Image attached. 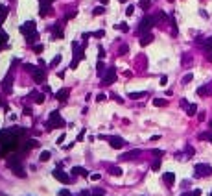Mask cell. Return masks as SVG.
Listing matches in <instances>:
<instances>
[{
    "label": "cell",
    "instance_id": "680465c9",
    "mask_svg": "<svg viewBox=\"0 0 212 196\" xmlns=\"http://www.w3.org/2000/svg\"><path fill=\"white\" fill-rule=\"evenodd\" d=\"M207 59H208V61L212 63V54H208V56H207Z\"/></svg>",
    "mask_w": 212,
    "mask_h": 196
},
{
    "label": "cell",
    "instance_id": "484cf974",
    "mask_svg": "<svg viewBox=\"0 0 212 196\" xmlns=\"http://www.w3.org/2000/svg\"><path fill=\"white\" fill-rule=\"evenodd\" d=\"M8 17V9L6 8H2L0 9V28H2V22H4V19Z\"/></svg>",
    "mask_w": 212,
    "mask_h": 196
},
{
    "label": "cell",
    "instance_id": "816d5d0a",
    "mask_svg": "<svg viewBox=\"0 0 212 196\" xmlns=\"http://www.w3.org/2000/svg\"><path fill=\"white\" fill-rule=\"evenodd\" d=\"M65 137H66V135H65V133H61V135L57 137V142H63V141H65Z\"/></svg>",
    "mask_w": 212,
    "mask_h": 196
},
{
    "label": "cell",
    "instance_id": "6da1fadb",
    "mask_svg": "<svg viewBox=\"0 0 212 196\" xmlns=\"http://www.w3.org/2000/svg\"><path fill=\"white\" fill-rule=\"evenodd\" d=\"M6 165H8V166L13 170V172H15L19 178H24V176H26L24 168H22V163H20V157H19L17 154H9V157H8Z\"/></svg>",
    "mask_w": 212,
    "mask_h": 196
},
{
    "label": "cell",
    "instance_id": "94428289",
    "mask_svg": "<svg viewBox=\"0 0 212 196\" xmlns=\"http://www.w3.org/2000/svg\"><path fill=\"white\" fill-rule=\"evenodd\" d=\"M210 130H212V120H210Z\"/></svg>",
    "mask_w": 212,
    "mask_h": 196
},
{
    "label": "cell",
    "instance_id": "ab89813d",
    "mask_svg": "<svg viewBox=\"0 0 212 196\" xmlns=\"http://www.w3.org/2000/svg\"><path fill=\"white\" fill-rule=\"evenodd\" d=\"M184 196H201V191H199V189H196V191L188 192V194H184Z\"/></svg>",
    "mask_w": 212,
    "mask_h": 196
},
{
    "label": "cell",
    "instance_id": "7bdbcfd3",
    "mask_svg": "<svg viewBox=\"0 0 212 196\" xmlns=\"http://www.w3.org/2000/svg\"><path fill=\"white\" fill-rule=\"evenodd\" d=\"M98 58H100V59H103V58H105V50H103L102 46L98 48Z\"/></svg>",
    "mask_w": 212,
    "mask_h": 196
},
{
    "label": "cell",
    "instance_id": "f5cc1de1",
    "mask_svg": "<svg viewBox=\"0 0 212 196\" xmlns=\"http://www.w3.org/2000/svg\"><path fill=\"white\" fill-rule=\"evenodd\" d=\"M127 50H129V48H127V46H126V44H124V46H122V48H120V54H126V52H127Z\"/></svg>",
    "mask_w": 212,
    "mask_h": 196
},
{
    "label": "cell",
    "instance_id": "277c9868",
    "mask_svg": "<svg viewBox=\"0 0 212 196\" xmlns=\"http://www.w3.org/2000/svg\"><path fill=\"white\" fill-rule=\"evenodd\" d=\"M54 126H59V128L65 126V120H63V117H61L59 111H52L50 113V122L46 124V130H52Z\"/></svg>",
    "mask_w": 212,
    "mask_h": 196
},
{
    "label": "cell",
    "instance_id": "6f0895ef",
    "mask_svg": "<svg viewBox=\"0 0 212 196\" xmlns=\"http://www.w3.org/2000/svg\"><path fill=\"white\" fill-rule=\"evenodd\" d=\"M79 196H89V191H81V194Z\"/></svg>",
    "mask_w": 212,
    "mask_h": 196
},
{
    "label": "cell",
    "instance_id": "5bb4252c",
    "mask_svg": "<svg viewBox=\"0 0 212 196\" xmlns=\"http://www.w3.org/2000/svg\"><path fill=\"white\" fill-rule=\"evenodd\" d=\"M162 180H164V183H166V185H172V183L175 181V174H173V172H164Z\"/></svg>",
    "mask_w": 212,
    "mask_h": 196
},
{
    "label": "cell",
    "instance_id": "f6af8a7d",
    "mask_svg": "<svg viewBox=\"0 0 212 196\" xmlns=\"http://www.w3.org/2000/svg\"><path fill=\"white\" fill-rule=\"evenodd\" d=\"M33 50H35L37 54H41V52H42V44H35V46H33Z\"/></svg>",
    "mask_w": 212,
    "mask_h": 196
},
{
    "label": "cell",
    "instance_id": "7402d4cb",
    "mask_svg": "<svg viewBox=\"0 0 212 196\" xmlns=\"http://www.w3.org/2000/svg\"><path fill=\"white\" fill-rule=\"evenodd\" d=\"M196 111H197V106H196V104H188V107H186V113H188V115L194 117Z\"/></svg>",
    "mask_w": 212,
    "mask_h": 196
},
{
    "label": "cell",
    "instance_id": "83f0119b",
    "mask_svg": "<svg viewBox=\"0 0 212 196\" xmlns=\"http://www.w3.org/2000/svg\"><path fill=\"white\" fill-rule=\"evenodd\" d=\"M37 67L35 65H32V63H24V70L26 72H30V74H33V70H35Z\"/></svg>",
    "mask_w": 212,
    "mask_h": 196
},
{
    "label": "cell",
    "instance_id": "681fc988",
    "mask_svg": "<svg viewBox=\"0 0 212 196\" xmlns=\"http://www.w3.org/2000/svg\"><path fill=\"white\" fill-rule=\"evenodd\" d=\"M120 30H122V32H127V30H129V28H127V24H124V22H122V24H120Z\"/></svg>",
    "mask_w": 212,
    "mask_h": 196
},
{
    "label": "cell",
    "instance_id": "4316f807",
    "mask_svg": "<svg viewBox=\"0 0 212 196\" xmlns=\"http://www.w3.org/2000/svg\"><path fill=\"white\" fill-rule=\"evenodd\" d=\"M138 6L142 8V9H148V8L151 6V0H140V2H138Z\"/></svg>",
    "mask_w": 212,
    "mask_h": 196
},
{
    "label": "cell",
    "instance_id": "7c38bea8",
    "mask_svg": "<svg viewBox=\"0 0 212 196\" xmlns=\"http://www.w3.org/2000/svg\"><path fill=\"white\" fill-rule=\"evenodd\" d=\"M32 76H33V82H35V83H41V82H44V78H46V74H44V70H42L41 67L33 70V74H32Z\"/></svg>",
    "mask_w": 212,
    "mask_h": 196
},
{
    "label": "cell",
    "instance_id": "d6a6232c",
    "mask_svg": "<svg viewBox=\"0 0 212 196\" xmlns=\"http://www.w3.org/2000/svg\"><path fill=\"white\" fill-rule=\"evenodd\" d=\"M103 11H105V8H103V6H96V8H94V11H92V13H94V15H102Z\"/></svg>",
    "mask_w": 212,
    "mask_h": 196
},
{
    "label": "cell",
    "instance_id": "30bf717a",
    "mask_svg": "<svg viewBox=\"0 0 212 196\" xmlns=\"http://www.w3.org/2000/svg\"><path fill=\"white\" fill-rule=\"evenodd\" d=\"M52 176H54V178H56L57 181H61V183H65V185H66V183L70 181V178H68V174H66V172H63V170H59V168H56V170H54V172H52Z\"/></svg>",
    "mask_w": 212,
    "mask_h": 196
},
{
    "label": "cell",
    "instance_id": "836d02e7",
    "mask_svg": "<svg viewBox=\"0 0 212 196\" xmlns=\"http://www.w3.org/2000/svg\"><path fill=\"white\" fill-rule=\"evenodd\" d=\"M201 44L207 48V50H212V39H207V41H203Z\"/></svg>",
    "mask_w": 212,
    "mask_h": 196
},
{
    "label": "cell",
    "instance_id": "9a60e30c",
    "mask_svg": "<svg viewBox=\"0 0 212 196\" xmlns=\"http://www.w3.org/2000/svg\"><path fill=\"white\" fill-rule=\"evenodd\" d=\"M32 98H33L35 104H42V102H44V94H41V93H37V91L32 93Z\"/></svg>",
    "mask_w": 212,
    "mask_h": 196
},
{
    "label": "cell",
    "instance_id": "f35d334b",
    "mask_svg": "<svg viewBox=\"0 0 212 196\" xmlns=\"http://www.w3.org/2000/svg\"><path fill=\"white\" fill-rule=\"evenodd\" d=\"M92 196H105V192H103L102 189H94V191H92Z\"/></svg>",
    "mask_w": 212,
    "mask_h": 196
},
{
    "label": "cell",
    "instance_id": "8d00e7d4",
    "mask_svg": "<svg viewBox=\"0 0 212 196\" xmlns=\"http://www.w3.org/2000/svg\"><path fill=\"white\" fill-rule=\"evenodd\" d=\"M57 196H72V194H70V191H68V189H61V191L57 192Z\"/></svg>",
    "mask_w": 212,
    "mask_h": 196
},
{
    "label": "cell",
    "instance_id": "ffe728a7",
    "mask_svg": "<svg viewBox=\"0 0 212 196\" xmlns=\"http://www.w3.org/2000/svg\"><path fill=\"white\" fill-rule=\"evenodd\" d=\"M39 146V141L37 139H30V141H26V150H30V148H37Z\"/></svg>",
    "mask_w": 212,
    "mask_h": 196
},
{
    "label": "cell",
    "instance_id": "4dcf8cb0",
    "mask_svg": "<svg viewBox=\"0 0 212 196\" xmlns=\"http://www.w3.org/2000/svg\"><path fill=\"white\" fill-rule=\"evenodd\" d=\"M153 106H166V100H162V98H155V100H153Z\"/></svg>",
    "mask_w": 212,
    "mask_h": 196
},
{
    "label": "cell",
    "instance_id": "2e32d148",
    "mask_svg": "<svg viewBox=\"0 0 212 196\" xmlns=\"http://www.w3.org/2000/svg\"><path fill=\"white\" fill-rule=\"evenodd\" d=\"M107 72V68H105V65L102 63V61H98V65H96V74L100 76V78H103V74Z\"/></svg>",
    "mask_w": 212,
    "mask_h": 196
},
{
    "label": "cell",
    "instance_id": "db71d44e",
    "mask_svg": "<svg viewBox=\"0 0 212 196\" xmlns=\"http://www.w3.org/2000/svg\"><path fill=\"white\" fill-rule=\"evenodd\" d=\"M39 2H41V4H48V6H50V4L54 2V0H39Z\"/></svg>",
    "mask_w": 212,
    "mask_h": 196
},
{
    "label": "cell",
    "instance_id": "91938a15",
    "mask_svg": "<svg viewBox=\"0 0 212 196\" xmlns=\"http://www.w3.org/2000/svg\"><path fill=\"white\" fill-rule=\"evenodd\" d=\"M100 2H102V4H107V2H109V0H100Z\"/></svg>",
    "mask_w": 212,
    "mask_h": 196
},
{
    "label": "cell",
    "instance_id": "8992f818",
    "mask_svg": "<svg viewBox=\"0 0 212 196\" xmlns=\"http://www.w3.org/2000/svg\"><path fill=\"white\" fill-rule=\"evenodd\" d=\"M194 170H196V176H197V178H203V176L212 174V166H208V165H205V163H197Z\"/></svg>",
    "mask_w": 212,
    "mask_h": 196
},
{
    "label": "cell",
    "instance_id": "f1b7e54d",
    "mask_svg": "<svg viewBox=\"0 0 212 196\" xmlns=\"http://www.w3.org/2000/svg\"><path fill=\"white\" fill-rule=\"evenodd\" d=\"M111 174H113V176H122V168H120V166H113V168H111Z\"/></svg>",
    "mask_w": 212,
    "mask_h": 196
},
{
    "label": "cell",
    "instance_id": "d6986e66",
    "mask_svg": "<svg viewBox=\"0 0 212 196\" xmlns=\"http://www.w3.org/2000/svg\"><path fill=\"white\" fill-rule=\"evenodd\" d=\"M138 156H140V150H131V152L124 154L122 159H135V157H138Z\"/></svg>",
    "mask_w": 212,
    "mask_h": 196
},
{
    "label": "cell",
    "instance_id": "44dd1931",
    "mask_svg": "<svg viewBox=\"0 0 212 196\" xmlns=\"http://www.w3.org/2000/svg\"><path fill=\"white\" fill-rule=\"evenodd\" d=\"M8 39H9V35L2 30V28H0V46H2V44H6L8 43Z\"/></svg>",
    "mask_w": 212,
    "mask_h": 196
},
{
    "label": "cell",
    "instance_id": "be15d7a7",
    "mask_svg": "<svg viewBox=\"0 0 212 196\" xmlns=\"http://www.w3.org/2000/svg\"><path fill=\"white\" fill-rule=\"evenodd\" d=\"M210 39H212V37H210Z\"/></svg>",
    "mask_w": 212,
    "mask_h": 196
},
{
    "label": "cell",
    "instance_id": "603a6c76",
    "mask_svg": "<svg viewBox=\"0 0 212 196\" xmlns=\"http://www.w3.org/2000/svg\"><path fill=\"white\" fill-rule=\"evenodd\" d=\"M146 93L144 91H138V93H129V98H133V100H138V98H142Z\"/></svg>",
    "mask_w": 212,
    "mask_h": 196
},
{
    "label": "cell",
    "instance_id": "d590c367",
    "mask_svg": "<svg viewBox=\"0 0 212 196\" xmlns=\"http://www.w3.org/2000/svg\"><path fill=\"white\" fill-rule=\"evenodd\" d=\"M192 78H194V76L190 74V72H188V74H186V76L183 78V83H184V85H186V83H190V82H192Z\"/></svg>",
    "mask_w": 212,
    "mask_h": 196
},
{
    "label": "cell",
    "instance_id": "b9f144b4",
    "mask_svg": "<svg viewBox=\"0 0 212 196\" xmlns=\"http://www.w3.org/2000/svg\"><path fill=\"white\" fill-rule=\"evenodd\" d=\"M151 168H153V170H159V168H160V159H157V161H153V165H151Z\"/></svg>",
    "mask_w": 212,
    "mask_h": 196
},
{
    "label": "cell",
    "instance_id": "5b68a950",
    "mask_svg": "<svg viewBox=\"0 0 212 196\" xmlns=\"http://www.w3.org/2000/svg\"><path fill=\"white\" fill-rule=\"evenodd\" d=\"M72 48H74V61L70 63V68H76V67L79 65V61H81V58H83L85 54H83V50L79 48V44H78V43H72Z\"/></svg>",
    "mask_w": 212,
    "mask_h": 196
},
{
    "label": "cell",
    "instance_id": "cb8c5ba5",
    "mask_svg": "<svg viewBox=\"0 0 212 196\" xmlns=\"http://www.w3.org/2000/svg\"><path fill=\"white\" fill-rule=\"evenodd\" d=\"M48 9H50V6H48V4H41V9H39V15H41V17H44L46 13H48Z\"/></svg>",
    "mask_w": 212,
    "mask_h": 196
},
{
    "label": "cell",
    "instance_id": "3957f363",
    "mask_svg": "<svg viewBox=\"0 0 212 196\" xmlns=\"http://www.w3.org/2000/svg\"><path fill=\"white\" fill-rule=\"evenodd\" d=\"M155 17H144L142 20H140L138 24V33L140 35H144V33H150V30L153 28V24H155Z\"/></svg>",
    "mask_w": 212,
    "mask_h": 196
},
{
    "label": "cell",
    "instance_id": "9f6ffc18",
    "mask_svg": "<svg viewBox=\"0 0 212 196\" xmlns=\"http://www.w3.org/2000/svg\"><path fill=\"white\" fill-rule=\"evenodd\" d=\"M83 137H85V130H83V131H81V133H79V135H78V141H81V139H83Z\"/></svg>",
    "mask_w": 212,
    "mask_h": 196
},
{
    "label": "cell",
    "instance_id": "f546056e",
    "mask_svg": "<svg viewBox=\"0 0 212 196\" xmlns=\"http://www.w3.org/2000/svg\"><path fill=\"white\" fill-rule=\"evenodd\" d=\"M35 39H37V33H32V35H26V43H28V44H33V43H35Z\"/></svg>",
    "mask_w": 212,
    "mask_h": 196
},
{
    "label": "cell",
    "instance_id": "74e56055",
    "mask_svg": "<svg viewBox=\"0 0 212 196\" xmlns=\"http://www.w3.org/2000/svg\"><path fill=\"white\" fill-rule=\"evenodd\" d=\"M199 139H208V141L212 142V133H210V131H207V133H201V135H199Z\"/></svg>",
    "mask_w": 212,
    "mask_h": 196
},
{
    "label": "cell",
    "instance_id": "ee69618b",
    "mask_svg": "<svg viewBox=\"0 0 212 196\" xmlns=\"http://www.w3.org/2000/svg\"><path fill=\"white\" fill-rule=\"evenodd\" d=\"M133 11H135L133 6H127V8H126V15H133Z\"/></svg>",
    "mask_w": 212,
    "mask_h": 196
},
{
    "label": "cell",
    "instance_id": "60d3db41",
    "mask_svg": "<svg viewBox=\"0 0 212 196\" xmlns=\"http://www.w3.org/2000/svg\"><path fill=\"white\" fill-rule=\"evenodd\" d=\"M96 100H98V102H105V100H107V96H105L103 93H100V94L96 96Z\"/></svg>",
    "mask_w": 212,
    "mask_h": 196
},
{
    "label": "cell",
    "instance_id": "1f68e13d",
    "mask_svg": "<svg viewBox=\"0 0 212 196\" xmlns=\"http://www.w3.org/2000/svg\"><path fill=\"white\" fill-rule=\"evenodd\" d=\"M208 93H210V87H199L197 89V94H201V96L203 94H208Z\"/></svg>",
    "mask_w": 212,
    "mask_h": 196
},
{
    "label": "cell",
    "instance_id": "f907efd6",
    "mask_svg": "<svg viewBox=\"0 0 212 196\" xmlns=\"http://www.w3.org/2000/svg\"><path fill=\"white\" fill-rule=\"evenodd\" d=\"M22 113H24V115H28V117H30V115H32V109H30V107H24V111H22Z\"/></svg>",
    "mask_w": 212,
    "mask_h": 196
},
{
    "label": "cell",
    "instance_id": "e0dca14e",
    "mask_svg": "<svg viewBox=\"0 0 212 196\" xmlns=\"http://www.w3.org/2000/svg\"><path fill=\"white\" fill-rule=\"evenodd\" d=\"M153 41V35L151 33H144L142 37H140V44H142V46H146V44H150Z\"/></svg>",
    "mask_w": 212,
    "mask_h": 196
},
{
    "label": "cell",
    "instance_id": "6125c7cd",
    "mask_svg": "<svg viewBox=\"0 0 212 196\" xmlns=\"http://www.w3.org/2000/svg\"><path fill=\"white\" fill-rule=\"evenodd\" d=\"M210 196H212V192H210Z\"/></svg>",
    "mask_w": 212,
    "mask_h": 196
},
{
    "label": "cell",
    "instance_id": "52a82bcc",
    "mask_svg": "<svg viewBox=\"0 0 212 196\" xmlns=\"http://www.w3.org/2000/svg\"><path fill=\"white\" fill-rule=\"evenodd\" d=\"M19 30H20V33H24V35L37 33V32H35V22H33V20H28V22H24V24H22V26H20Z\"/></svg>",
    "mask_w": 212,
    "mask_h": 196
},
{
    "label": "cell",
    "instance_id": "11a10c76",
    "mask_svg": "<svg viewBox=\"0 0 212 196\" xmlns=\"http://www.w3.org/2000/svg\"><path fill=\"white\" fill-rule=\"evenodd\" d=\"M72 17H76V11H70V13L66 15V19H72Z\"/></svg>",
    "mask_w": 212,
    "mask_h": 196
},
{
    "label": "cell",
    "instance_id": "7dc6e473",
    "mask_svg": "<svg viewBox=\"0 0 212 196\" xmlns=\"http://www.w3.org/2000/svg\"><path fill=\"white\" fill-rule=\"evenodd\" d=\"M166 82H168V76H160V85H166Z\"/></svg>",
    "mask_w": 212,
    "mask_h": 196
},
{
    "label": "cell",
    "instance_id": "8fae6325",
    "mask_svg": "<svg viewBox=\"0 0 212 196\" xmlns=\"http://www.w3.org/2000/svg\"><path fill=\"white\" fill-rule=\"evenodd\" d=\"M11 87H13V74H11V72H8V76L2 82V89H4V93H9Z\"/></svg>",
    "mask_w": 212,
    "mask_h": 196
},
{
    "label": "cell",
    "instance_id": "c3c4849f",
    "mask_svg": "<svg viewBox=\"0 0 212 196\" xmlns=\"http://www.w3.org/2000/svg\"><path fill=\"white\" fill-rule=\"evenodd\" d=\"M90 180H92V181H98V180H100V174H90Z\"/></svg>",
    "mask_w": 212,
    "mask_h": 196
},
{
    "label": "cell",
    "instance_id": "ba28073f",
    "mask_svg": "<svg viewBox=\"0 0 212 196\" xmlns=\"http://www.w3.org/2000/svg\"><path fill=\"white\" fill-rule=\"evenodd\" d=\"M103 139H107L109 141V144L113 146V148H116V150H120V148H124V144H126V141L122 139V137H103Z\"/></svg>",
    "mask_w": 212,
    "mask_h": 196
},
{
    "label": "cell",
    "instance_id": "d4e9b609",
    "mask_svg": "<svg viewBox=\"0 0 212 196\" xmlns=\"http://www.w3.org/2000/svg\"><path fill=\"white\" fill-rule=\"evenodd\" d=\"M50 157H52V154H50L48 150H44V152H41V157H39V159H41V161H48Z\"/></svg>",
    "mask_w": 212,
    "mask_h": 196
},
{
    "label": "cell",
    "instance_id": "7a4b0ae2",
    "mask_svg": "<svg viewBox=\"0 0 212 196\" xmlns=\"http://www.w3.org/2000/svg\"><path fill=\"white\" fill-rule=\"evenodd\" d=\"M19 148V137L17 135H11L6 142H2V156H6V154H9V152H13V150H17Z\"/></svg>",
    "mask_w": 212,
    "mask_h": 196
},
{
    "label": "cell",
    "instance_id": "9c48e42d",
    "mask_svg": "<svg viewBox=\"0 0 212 196\" xmlns=\"http://www.w3.org/2000/svg\"><path fill=\"white\" fill-rule=\"evenodd\" d=\"M114 80H116V68L111 67V68H107V72L103 74V83H105V85H111Z\"/></svg>",
    "mask_w": 212,
    "mask_h": 196
},
{
    "label": "cell",
    "instance_id": "4fadbf2b",
    "mask_svg": "<svg viewBox=\"0 0 212 196\" xmlns=\"http://www.w3.org/2000/svg\"><path fill=\"white\" fill-rule=\"evenodd\" d=\"M68 94H70V89H66V87H63V89H59L57 93H56V98L59 102H65L66 98H68Z\"/></svg>",
    "mask_w": 212,
    "mask_h": 196
},
{
    "label": "cell",
    "instance_id": "e575fe53",
    "mask_svg": "<svg viewBox=\"0 0 212 196\" xmlns=\"http://www.w3.org/2000/svg\"><path fill=\"white\" fill-rule=\"evenodd\" d=\"M59 61H61V54H57V56H56V58H54V59L50 61V67H56V65H57Z\"/></svg>",
    "mask_w": 212,
    "mask_h": 196
},
{
    "label": "cell",
    "instance_id": "bcb514c9",
    "mask_svg": "<svg viewBox=\"0 0 212 196\" xmlns=\"http://www.w3.org/2000/svg\"><path fill=\"white\" fill-rule=\"evenodd\" d=\"M151 154H153V156H162L164 152H162V150H159V148H155V150H151Z\"/></svg>",
    "mask_w": 212,
    "mask_h": 196
},
{
    "label": "cell",
    "instance_id": "ac0fdd59",
    "mask_svg": "<svg viewBox=\"0 0 212 196\" xmlns=\"http://www.w3.org/2000/svg\"><path fill=\"white\" fill-rule=\"evenodd\" d=\"M72 172H74L76 176H85V178L89 176V170H85V168H81V166H74Z\"/></svg>",
    "mask_w": 212,
    "mask_h": 196
}]
</instances>
